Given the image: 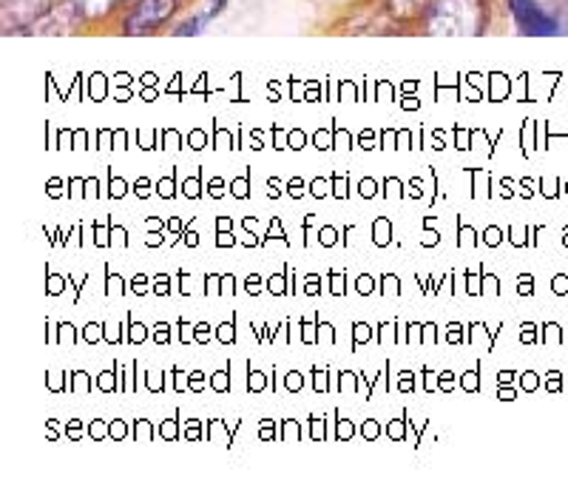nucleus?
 Segmentation results:
<instances>
[{"instance_id": "obj_20", "label": "nucleus", "mask_w": 568, "mask_h": 481, "mask_svg": "<svg viewBox=\"0 0 568 481\" xmlns=\"http://www.w3.org/2000/svg\"><path fill=\"white\" fill-rule=\"evenodd\" d=\"M367 339V325H358V342H364Z\"/></svg>"}, {"instance_id": "obj_11", "label": "nucleus", "mask_w": 568, "mask_h": 481, "mask_svg": "<svg viewBox=\"0 0 568 481\" xmlns=\"http://www.w3.org/2000/svg\"><path fill=\"white\" fill-rule=\"evenodd\" d=\"M497 240H500V231H497V228H489V231H486V242H489V245H497Z\"/></svg>"}, {"instance_id": "obj_17", "label": "nucleus", "mask_w": 568, "mask_h": 481, "mask_svg": "<svg viewBox=\"0 0 568 481\" xmlns=\"http://www.w3.org/2000/svg\"><path fill=\"white\" fill-rule=\"evenodd\" d=\"M134 291H136V293L145 291V277H136V280H134Z\"/></svg>"}, {"instance_id": "obj_4", "label": "nucleus", "mask_w": 568, "mask_h": 481, "mask_svg": "<svg viewBox=\"0 0 568 481\" xmlns=\"http://www.w3.org/2000/svg\"><path fill=\"white\" fill-rule=\"evenodd\" d=\"M20 12H27V27H34L38 18H43L49 12V0H7V7H3V23L9 18H14V27H18Z\"/></svg>"}, {"instance_id": "obj_5", "label": "nucleus", "mask_w": 568, "mask_h": 481, "mask_svg": "<svg viewBox=\"0 0 568 481\" xmlns=\"http://www.w3.org/2000/svg\"><path fill=\"white\" fill-rule=\"evenodd\" d=\"M225 3L227 0H207L205 12H200L196 18H191L187 23H182V27L176 29V34H200V29L205 27V23H211V20L216 18L222 9H225Z\"/></svg>"}, {"instance_id": "obj_6", "label": "nucleus", "mask_w": 568, "mask_h": 481, "mask_svg": "<svg viewBox=\"0 0 568 481\" xmlns=\"http://www.w3.org/2000/svg\"><path fill=\"white\" fill-rule=\"evenodd\" d=\"M435 0H387V9L395 18H418V14L429 12Z\"/></svg>"}, {"instance_id": "obj_15", "label": "nucleus", "mask_w": 568, "mask_h": 481, "mask_svg": "<svg viewBox=\"0 0 568 481\" xmlns=\"http://www.w3.org/2000/svg\"><path fill=\"white\" fill-rule=\"evenodd\" d=\"M169 325H156V342H165L169 339V331H165Z\"/></svg>"}, {"instance_id": "obj_9", "label": "nucleus", "mask_w": 568, "mask_h": 481, "mask_svg": "<svg viewBox=\"0 0 568 481\" xmlns=\"http://www.w3.org/2000/svg\"><path fill=\"white\" fill-rule=\"evenodd\" d=\"M233 194H236V197H247V177H242V180L233 182Z\"/></svg>"}, {"instance_id": "obj_1", "label": "nucleus", "mask_w": 568, "mask_h": 481, "mask_svg": "<svg viewBox=\"0 0 568 481\" xmlns=\"http://www.w3.org/2000/svg\"><path fill=\"white\" fill-rule=\"evenodd\" d=\"M429 18V34H480L486 29L484 0H435Z\"/></svg>"}, {"instance_id": "obj_3", "label": "nucleus", "mask_w": 568, "mask_h": 481, "mask_svg": "<svg viewBox=\"0 0 568 481\" xmlns=\"http://www.w3.org/2000/svg\"><path fill=\"white\" fill-rule=\"evenodd\" d=\"M509 12L520 34H557L560 20L549 14L537 0H509Z\"/></svg>"}, {"instance_id": "obj_16", "label": "nucleus", "mask_w": 568, "mask_h": 481, "mask_svg": "<svg viewBox=\"0 0 568 481\" xmlns=\"http://www.w3.org/2000/svg\"><path fill=\"white\" fill-rule=\"evenodd\" d=\"M271 291L273 293H282V277H273V280H271Z\"/></svg>"}, {"instance_id": "obj_2", "label": "nucleus", "mask_w": 568, "mask_h": 481, "mask_svg": "<svg viewBox=\"0 0 568 481\" xmlns=\"http://www.w3.org/2000/svg\"><path fill=\"white\" fill-rule=\"evenodd\" d=\"M180 0H136V7L125 18V34H149L174 18Z\"/></svg>"}, {"instance_id": "obj_10", "label": "nucleus", "mask_w": 568, "mask_h": 481, "mask_svg": "<svg viewBox=\"0 0 568 481\" xmlns=\"http://www.w3.org/2000/svg\"><path fill=\"white\" fill-rule=\"evenodd\" d=\"M322 242H324V245H329V242H336V231H333V228H324V231H322Z\"/></svg>"}, {"instance_id": "obj_14", "label": "nucleus", "mask_w": 568, "mask_h": 481, "mask_svg": "<svg viewBox=\"0 0 568 481\" xmlns=\"http://www.w3.org/2000/svg\"><path fill=\"white\" fill-rule=\"evenodd\" d=\"M369 282H373V280H369V277H362V280H358V291H362V293L373 291V285H369Z\"/></svg>"}, {"instance_id": "obj_7", "label": "nucleus", "mask_w": 568, "mask_h": 481, "mask_svg": "<svg viewBox=\"0 0 568 481\" xmlns=\"http://www.w3.org/2000/svg\"><path fill=\"white\" fill-rule=\"evenodd\" d=\"M123 0H71V9L80 14H85V18H100V14H109L111 9L120 7Z\"/></svg>"}, {"instance_id": "obj_12", "label": "nucleus", "mask_w": 568, "mask_h": 481, "mask_svg": "<svg viewBox=\"0 0 568 481\" xmlns=\"http://www.w3.org/2000/svg\"><path fill=\"white\" fill-rule=\"evenodd\" d=\"M160 189H162V194L171 197V194H174V182H171V180H162V182H160Z\"/></svg>"}, {"instance_id": "obj_8", "label": "nucleus", "mask_w": 568, "mask_h": 481, "mask_svg": "<svg viewBox=\"0 0 568 481\" xmlns=\"http://www.w3.org/2000/svg\"><path fill=\"white\" fill-rule=\"evenodd\" d=\"M373 228H378V237H373V240H378V245H387V242H389V222L378 220Z\"/></svg>"}, {"instance_id": "obj_13", "label": "nucleus", "mask_w": 568, "mask_h": 481, "mask_svg": "<svg viewBox=\"0 0 568 481\" xmlns=\"http://www.w3.org/2000/svg\"><path fill=\"white\" fill-rule=\"evenodd\" d=\"M185 191H187V194H191V197H196V194H200V182H196V180L185 182Z\"/></svg>"}, {"instance_id": "obj_19", "label": "nucleus", "mask_w": 568, "mask_h": 481, "mask_svg": "<svg viewBox=\"0 0 568 481\" xmlns=\"http://www.w3.org/2000/svg\"><path fill=\"white\" fill-rule=\"evenodd\" d=\"M256 282H258V277H251V280H247V291H251V293H256V291H258V285H256Z\"/></svg>"}, {"instance_id": "obj_18", "label": "nucleus", "mask_w": 568, "mask_h": 481, "mask_svg": "<svg viewBox=\"0 0 568 481\" xmlns=\"http://www.w3.org/2000/svg\"><path fill=\"white\" fill-rule=\"evenodd\" d=\"M211 194H213V197L222 194V180H213V182H211Z\"/></svg>"}]
</instances>
